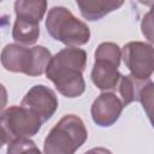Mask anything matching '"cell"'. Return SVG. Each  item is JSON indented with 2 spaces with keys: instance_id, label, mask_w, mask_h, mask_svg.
I'll list each match as a JSON object with an SVG mask.
<instances>
[{
  "instance_id": "6da1fadb",
  "label": "cell",
  "mask_w": 154,
  "mask_h": 154,
  "mask_svg": "<svg viewBox=\"0 0 154 154\" xmlns=\"http://www.w3.org/2000/svg\"><path fill=\"white\" fill-rule=\"evenodd\" d=\"M87 64V53L77 47L64 48L52 57L46 76L57 90L66 97H77L84 93L83 71Z\"/></svg>"
},
{
  "instance_id": "7a4b0ae2",
  "label": "cell",
  "mask_w": 154,
  "mask_h": 154,
  "mask_svg": "<svg viewBox=\"0 0 154 154\" xmlns=\"http://www.w3.org/2000/svg\"><path fill=\"white\" fill-rule=\"evenodd\" d=\"M52 59L51 52L43 46L26 48L18 43L6 45L1 52L2 66L11 72H20L28 76H41Z\"/></svg>"
},
{
  "instance_id": "3957f363",
  "label": "cell",
  "mask_w": 154,
  "mask_h": 154,
  "mask_svg": "<svg viewBox=\"0 0 154 154\" xmlns=\"http://www.w3.org/2000/svg\"><path fill=\"white\" fill-rule=\"evenodd\" d=\"M88 132L82 119L75 114L64 116L45 140V154H75L85 142Z\"/></svg>"
},
{
  "instance_id": "277c9868",
  "label": "cell",
  "mask_w": 154,
  "mask_h": 154,
  "mask_svg": "<svg viewBox=\"0 0 154 154\" xmlns=\"http://www.w3.org/2000/svg\"><path fill=\"white\" fill-rule=\"evenodd\" d=\"M46 28L54 40L70 47L85 45L90 37L88 25L63 6H54L48 11Z\"/></svg>"
},
{
  "instance_id": "5b68a950",
  "label": "cell",
  "mask_w": 154,
  "mask_h": 154,
  "mask_svg": "<svg viewBox=\"0 0 154 154\" xmlns=\"http://www.w3.org/2000/svg\"><path fill=\"white\" fill-rule=\"evenodd\" d=\"M42 120L34 112L22 107L11 106L0 114V137L5 143L36 135Z\"/></svg>"
},
{
  "instance_id": "8992f818",
  "label": "cell",
  "mask_w": 154,
  "mask_h": 154,
  "mask_svg": "<svg viewBox=\"0 0 154 154\" xmlns=\"http://www.w3.org/2000/svg\"><path fill=\"white\" fill-rule=\"evenodd\" d=\"M123 59L131 76L138 79H149L154 67V51L152 45L134 41L123 47Z\"/></svg>"
},
{
  "instance_id": "52a82bcc",
  "label": "cell",
  "mask_w": 154,
  "mask_h": 154,
  "mask_svg": "<svg viewBox=\"0 0 154 154\" xmlns=\"http://www.w3.org/2000/svg\"><path fill=\"white\" fill-rule=\"evenodd\" d=\"M20 106L37 114L42 122H46L58 108V99L55 93L48 87L35 85L25 94Z\"/></svg>"
},
{
  "instance_id": "ba28073f",
  "label": "cell",
  "mask_w": 154,
  "mask_h": 154,
  "mask_svg": "<svg viewBox=\"0 0 154 154\" xmlns=\"http://www.w3.org/2000/svg\"><path fill=\"white\" fill-rule=\"evenodd\" d=\"M124 106L113 93L100 94L91 105V118L99 126H111L122 114Z\"/></svg>"
},
{
  "instance_id": "9c48e42d",
  "label": "cell",
  "mask_w": 154,
  "mask_h": 154,
  "mask_svg": "<svg viewBox=\"0 0 154 154\" xmlns=\"http://www.w3.org/2000/svg\"><path fill=\"white\" fill-rule=\"evenodd\" d=\"M119 64L105 59H95L91 70V81L101 90H109L118 85L120 73L118 71Z\"/></svg>"
},
{
  "instance_id": "30bf717a",
  "label": "cell",
  "mask_w": 154,
  "mask_h": 154,
  "mask_svg": "<svg viewBox=\"0 0 154 154\" xmlns=\"http://www.w3.org/2000/svg\"><path fill=\"white\" fill-rule=\"evenodd\" d=\"M82 16L87 20H97L106 16L107 13L119 8L123 5V1H111V0H88V1H77Z\"/></svg>"
},
{
  "instance_id": "8fae6325",
  "label": "cell",
  "mask_w": 154,
  "mask_h": 154,
  "mask_svg": "<svg viewBox=\"0 0 154 154\" xmlns=\"http://www.w3.org/2000/svg\"><path fill=\"white\" fill-rule=\"evenodd\" d=\"M13 40L23 43V45H32L37 41L40 36V26L38 22L29 19V18H22L16 17V22L12 30Z\"/></svg>"
},
{
  "instance_id": "7c38bea8",
  "label": "cell",
  "mask_w": 154,
  "mask_h": 154,
  "mask_svg": "<svg viewBox=\"0 0 154 154\" xmlns=\"http://www.w3.org/2000/svg\"><path fill=\"white\" fill-rule=\"evenodd\" d=\"M150 79H138L131 75L120 76L118 82V91L120 95V101L123 106H128L132 101H138L140 95L144 85Z\"/></svg>"
},
{
  "instance_id": "4fadbf2b",
  "label": "cell",
  "mask_w": 154,
  "mask_h": 154,
  "mask_svg": "<svg viewBox=\"0 0 154 154\" xmlns=\"http://www.w3.org/2000/svg\"><path fill=\"white\" fill-rule=\"evenodd\" d=\"M47 8L45 0H18L14 2L16 17L29 18L40 23Z\"/></svg>"
},
{
  "instance_id": "5bb4252c",
  "label": "cell",
  "mask_w": 154,
  "mask_h": 154,
  "mask_svg": "<svg viewBox=\"0 0 154 154\" xmlns=\"http://www.w3.org/2000/svg\"><path fill=\"white\" fill-rule=\"evenodd\" d=\"M122 52L117 43L113 42H102L99 45L95 52V59H105L113 61L116 64H120Z\"/></svg>"
},
{
  "instance_id": "9a60e30c",
  "label": "cell",
  "mask_w": 154,
  "mask_h": 154,
  "mask_svg": "<svg viewBox=\"0 0 154 154\" xmlns=\"http://www.w3.org/2000/svg\"><path fill=\"white\" fill-rule=\"evenodd\" d=\"M6 154H42L35 142L29 138H19L11 142Z\"/></svg>"
},
{
  "instance_id": "2e32d148",
  "label": "cell",
  "mask_w": 154,
  "mask_h": 154,
  "mask_svg": "<svg viewBox=\"0 0 154 154\" xmlns=\"http://www.w3.org/2000/svg\"><path fill=\"white\" fill-rule=\"evenodd\" d=\"M138 101L143 105V108L147 111L148 117H152V107H153V82L148 81L144 88L141 91Z\"/></svg>"
},
{
  "instance_id": "e0dca14e",
  "label": "cell",
  "mask_w": 154,
  "mask_h": 154,
  "mask_svg": "<svg viewBox=\"0 0 154 154\" xmlns=\"http://www.w3.org/2000/svg\"><path fill=\"white\" fill-rule=\"evenodd\" d=\"M152 12H149L147 16H144L143 22H142V32L147 36V38L152 42L153 41V35H152Z\"/></svg>"
},
{
  "instance_id": "ac0fdd59",
  "label": "cell",
  "mask_w": 154,
  "mask_h": 154,
  "mask_svg": "<svg viewBox=\"0 0 154 154\" xmlns=\"http://www.w3.org/2000/svg\"><path fill=\"white\" fill-rule=\"evenodd\" d=\"M7 103V91H6V88L0 83V112L5 108Z\"/></svg>"
},
{
  "instance_id": "d6986e66",
  "label": "cell",
  "mask_w": 154,
  "mask_h": 154,
  "mask_svg": "<svg viewBox=\"0 0 154 154\" xmlns=\"http://www.w3.org/2000/svg\"><path fill=\"white\" fill-rule=\"evenodd\" d=\"M84 154H112L111 150L106 149V148H102V147H97V148H93L88 152H85Z\"/></svg>"
},
{
  "instance_id": "ffe728a7",
  "label": "cell",
  "mask_w": 154,
  "mask_h": 154,
  "mask_svg": "<svg viewBox=\"0 0 154 154\" xmlns=\"http://www.w3.org/2000/svg\"><path fill=\"white\" fill-rule=\"evenodd\" d=\"M4 144H5V142H4V141H2V138L0 137V148H1V147H2Z\"/></svg>"
}]
</instances>
